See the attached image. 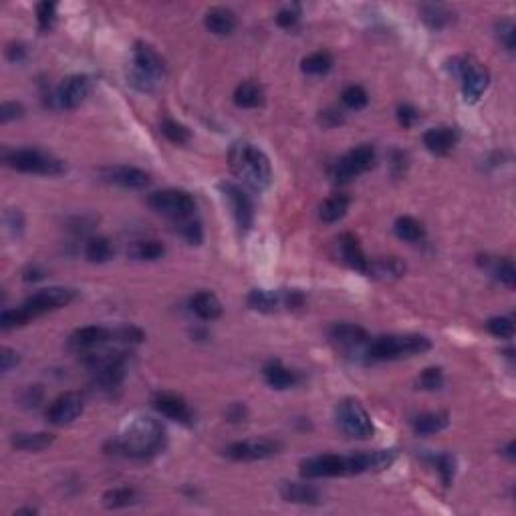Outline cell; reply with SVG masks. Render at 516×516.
I'll return each instance as SVG.
<instances>
[{
    "mask_svg": "<svg viewBox=\"0 0 516 516\" xmlns=\"http://www.w3.org/2000/svg\"><path fill=\"white\" fill-rule=\"evenodd\" d=\"M53 444V436L46 432H36V434H14L12 436V446L24 452H41Z\"/></svg>",
    "mask_w": 516,
    "mask_h": 516,
    "instance_id": "cell-29",
    "label": "cell"
},
{
    "mask_svg": "<svg viewBox=\"0 0 516 516\" xmlns=\"http://www.w3.org/2000/svg\"><path fill=\"white\" fill-rule=\"evenodd\" d=\"M45 274H43V270H39L36 267H33V269H26L24 270V281L26 282H31V281H39V279H43Z\"/></svg>",
    "mask_w": 516,
    "mask_h": 516,
    "instance_id": "cell-58",
    "label": "cell"
},
{
    "mask_svg": "<svg viewBox=\"0 0 516 516\" xmlns=\"http://www.w3.org/2000/svg\"><path fill=\"white\" fill-rule=\"evenodd\" d=\"M56 16V4L55 2H41L36 6V21H39V31L41 33H49L55 24Z\"/></svg>",
    "mask_w": 516,
    "mask_h": 516,
    "instance_id": "cell-42",
    "label": "cell"
},
{
    "mask_svg": "<svg viewBox=\"0 0 516 516\" xmlns=\"http://www.w3.org/2000/svg\"><path fill=\"white\" fill-rule=\"evenodd\" d=\"M4 164L9 168L24 174H39V176H59L65 172V164L51 154L41 149L24 147V149H12L4 154Z\"/></svg>",
    "mask_w": 516,
    "mask_h": 516,
    "instance_id": "cell-5",
    "label": "cell"
},
{
    "mask_svg": "<svg viewBox=\"0 0 516 516\" xmlns=\"http://www.w3.org/2000/svg\"><path fill=\"white\" fill-rule=\"evenodd\" d=\"M147 204L152 206V210L168 216L172 220H182V218H190L196 212V202L188 192L184 190H159L154 192Z\"/></svg>",
    "mask_w": 516,
    "mask_h": 516,
    "instance_id": "cell-9",
    "label": "cell"
},
{
    "mask_svg": "<svg viewBox=\"0 0 516 516\" xmlns=\"http://www.w3.org/2000/svg\"><path fill=\"white\" fill-rule=\"evenodd\" d=\"M422 19L432 29H442L452 21V14H450L448 9H444L440 4H427V6H422Z\"/></svg>",
    "mask_w": 516,
    "mask_h": 516,
    "instance_id": "cell-37",
    "label": "cell"
},
{
    "mask_svg": "<svg viewBox=\"0 0 516 516\" xmlns=\"http://www.w3.org/2000/svg\"><path fill=\"white\" fill-rule=\"evenodd\" d=\"M397 121H400V125L402 127H405V129H410L412 125L420 119V113H417V109L415 107H412V105H407V103H404V105H400L397 107Z\"/></svg>",
    "mask_w": 516,
    "mask_h": 516,
    "instance_id": "cell-49",
    "label": "cell"
},
{
    "mask_svg": "<svg viewBox=\"0 0 516 516\" xmlns=\"http://www.w3.org/2000/svg\"><path fill=\"white\" fill-rule=\"evenodd\" d=\"M31 321L33 319L26 314L23 307H19V309H11V311H2V314H0V329L2 331H11V329H16V327L26 325Z\"/></svg>",
    "mask_w": 516,
    "mask_h": 516,
    "instance_id": "cell-40",
    "label": "cell"
},
{
    "mask_svg": "<svg viewBox=\"0 0 516 516\" xmlns=\"http://www.w3.org/2000/svg\"><path fill=\"white\" fill-rule=\"evenodd\" d=\"M77 299V291L69 289V287H49V289H41L34 294H31L21 307H23L26 314L31 319H36L41 314L49 313V311H56L63 309Z\"/></svg>",
    "mask_w": 516,
    "mask_h": 516,
    "instance_id": "cell-8",
    "label": "cell"
},
{
    "mask_svg": "<svg viewBox=\"0 0 516 516\" xmlns=\"http://www.w3.org/2000/svg\"><path fill=\"white\" fill-rule=\"evenodd\" d=\"M297 21H299V12L294 11V9H282V11L277 14V23H279V26H282V29H291V26L297 24Z\"/></svg>",
    "mask_w": 516,
    "mask_h": 516,
    "instance_id": "cell-53",
    "label": "cell"
},
{
    "mask_svg": "<svg viewBox=\"0 0 516 516\" xmlns=\"http://www.w3.org/2000/svg\"><path fill=\"white\" fill-rule=\"evenodd\" d=\"M226 415H228L232 422H240V420L244 422V417H247V407H244L242 404H232Z\"/></svg>",
    "mask_w": 516,
    "mask_h": 516,
    "instance_id": "cell-57",
    "label": "cell"
},
{
    "mask_svg": "<svg viewBox=\"0 0 516 516\" xmlns=\"http://www.w3.org/2000/svg\"><path fill=\"white\" fill-rule=\"evenodd\" d=\"M436 468H438L440 476H442V482L444 486H450L454 480V474H456V460L452 454H440L436 458Z\"/></svg>",
    "mask_w": 516,
    "mask_h": 516,
    "instance_id": "cell-46",
    "label": "cell"
},
{
    "mask_svg": "<svg viewBox=\"0 0 516 516\" xmlns=\"http://www.w3.org/2000/svg\"><path fill=\"white\" fill-rule=\"evenodd\" d=\"M83 407H85L83 395L77 392H67L59 395L46 410V420L53 426H67L83 414Z\"/></svg>",
    "mask_w": 516,
    "mask_h": 516,
    "instance_id": "cell-13",
    "label": "cell"
},
{
    "mask_svg": "<svg viewBox=\"0 0 516 516\" xmlns=\"http://www.w3.org/2000/svg\"><path fill=\"white\" fill-rule=\"evenodd\" d=\"M113 337H117V341H124V343H139L144 341V333L135 327H121L117 331H113Z\"/></svg>",
    "mask_w": 516,
    "mask_h": 516,
    "instance_id": "cell-50",
    "label": "cell"
},
{
    "mask_svg": "<svg viewBox=\"0 0 516 516\" xmlns=\"http://www.w3.org/2000/svg\"><path fill=\"white\" fill-rule=\"evenodd\" d=\"M228 166L236 178L252 190H264L272 182V168L267 154L250 142H236L228 152Z\"/></svg>",
    "mask_w": 516,
    "mask_h": 516,
    "instance_id": "cell-2",
    "label": "cell"
},
{
    "mask_svg": "<svg viewBox=\"0 0 516 516\" xmlns=\"http://www.w3.org/2000/svg\"><path fill=\"white\" fill-rule=\"evenodd\" d=\"M24 56H26V49H24V45H9V49H6V59L11 61V63H21L23 61Z\"/></svg>",
    "mask_w": 516,
    "mask_h": 516,
    "instance_id": "cell-56",
    "label": "cell"
},
{
    "mask_svg": "<svg viewBox=\"0 0 516 516\" xmlns=\"http://www.w3.org/2000/svg\"><path fill=\"white\" fill-rule=\"evenodd\" d=\"M496 36L498 41L506 46V51H515V41H516V29L515 23L510 19H505L500 23H496Z\"/></svg>",
    "mask_w": 516,
    "mask_h": 516,
    "instance_id": "cell-45",
    "label": "cell"
},
{
    "mask_svg": "<svg viewBox=\"0 0 516 516\" xmlns=\"http://www.w3.org/2000/svg\"><path fill=\"white\" fill-rule=\"evenodd\" d=\"M458 144V132L448 125H440V127H432L424 134V146L427 152L436 154V156H446L450 149Z\"/></svg>",
    "mask_w": 516,
    "mask_h": 516,
    "instance_id": "cell-18",
    "label": "cell"
},
{
    "mask_svg": "<svg viewBox=\"0 0 516 516\" xmlns=\"http://www.w3.org/2000/svg\"><path fill=\"white\" fill-rule=\"evenodd\" d=\"M4 226H6V230H9L12 236H21L24 228L23 214L19 212V210H14V208L6 210V212H4Z\"/></svg>",
    "mask_w": 516,
    "mask_h": 516,
    "instance_id": "cell-47",
    "label": "cell"
},
{
    "mask_svg": "<svg viewBox=\"0 0 516 516\" xmlns=\"http://www.w3.org/2000/svg\"><path fill=\"white\" fill-rule=\"evenodd\" d=\"M331 67H333V56L327 51H319V53L304 56L301 63V69L307 75H325L331 71Z\"/></svg>",
    "mask_w": 516,
    "mask_h": 516,
    "instance_id": "cell-34",
    "label": "cell"
},
{
    "mask_svg": "<svg viewBox=\"0 0 516 516\" xmlns=\"http://www.w3.org/2000/svg\"><path fill=\"white\" fill-rule=\"evenodd\" d=\"M373 162H375V147L371 144H361L337 162L333 168V178L337 184H349L359 174L367 172L373 166Z\"/></svg>",
    "mask_w": 516,
    "mask_h": 516,
    "instance_id": "cell-10",
    "label": "cell"
},
{
    "mask_svg": "<svg viewBox=\"0 0 516 516\" xmlns=\"http://www.w3.org/2000/svg\"><path fill=\"white\" fill-rule=\"evenodd\" d=\"M486 329L492 333L494 337H500V339H510L515 335V321L508 319V317H494L486 323Z\"/></svg>",
    "mask_w": 516,
    "mask_h": 516,
    "instance_id": "cell-44",
    "label": "cell"
},
{
    "mask_svg": "<svg viewBox=\"0 0 516 516\" xmlns=\"http://www.w3.org/2000/svg\"><path fill=\"white\" fill-rule=\"evenodd\" d=\"M14 515H36V508H19Z\"/></svg>",
    "mask_w": 516,
    "mask_h": 516,
    "instance_id": "cell-60",
    "label": "cell"
},
{
    "mask_svg": "<svg viewBox=\"0 0 516 516\" xmlns=\"http://www.w3.org/2000/svg\"><path fill=\"white\" fill-rule=\"evenodd\" d=\"M337 426L341 427V432L355 440H367L373 436V422L369 414L357 400H343L337 405L335 410Z\"/></svg>",
    "mask_w": 516,
    "mask_h": 516,
    "instance_id": "cell-7",
    "label": "cell"
},
{
    "mask_svg": "<svg viewBox=\"0 0 516 516\" xmlns=\"http://www.w3.org/2000/svg\"><path fill=\"white\" fill-rule=\"evenodd\" d=\"M162 134L166 135L172 144H178V146L190 142V132H188V127L178 124V121H174V119H166V121L162 124Z\"/></svg>",
    "mask_w": 516,
    "mask_h": 516,
    "instance_id": "cell-41",
    "label": "cell"
},
{
    "mask_svg": "<svg viewBox=\"0 0 516 516\" xmlns=\"http://www.w3.org/2000/svg\"><path fill=\"white\" fill-rule=\"evenodd\" d=\"M494 277L498 279V281L506 284L508 289H515L516 287V269H515V262L510 260V258H500V260H496L494 262Z\"/></svg>",
    "mask_w": 516,
    "mask_h": 516,
    "instance_id": "cell-39",
    "label": "cell"
},
{
    "mask_svg": "<svg viewBox=\"0 0 516 516\" xmlns=\"http://www.w3.org/2000/svg\"><path fill=\"white\" fill-rule=\"evenodd\" d=\"M24 113V107L21 103L16 101H4L0 105V121L2 124H9L14 119H21Z\"/></svg>",
    "mask_w": 516,
    "mask_h": 516,
    "instance_id": "cell-48",
    "label": "cell"
},
{
    "mask_svg": "<svg viewBox=\"0 0 516 516\" xmlns=\"http://www.w3.org/2000/svg\"><path fill=\"white\" fill-rule=\"evenodd\" d=\"M164 73H166V63L157 55L156 49L146 43H135L134 69L129 73V83L135 89L152 91L157 81L164 77Z\"/></svg>",
    "mask_w": 516,
    "mask_h": 516,
    "instance_id": "cell-4",
    "label": "cell"
},
{
    "mask_svg": "<svg viewBox=\"0 0 516 516\" xmlns=\"http://www.w3.org/2000/svg\"><path fill=\"white\" fill-rule=\"evenodd\" d=\"M341 101L345 107L349 109H355V111H359L363 109L367 103H369V97H367V91L363 89L361 85H349L343 89L341 93Z\"/></svg>",
    "mask_w": 516,
    "mask_h": 516,
    "instance_id": "cell-35",
    "label": "cell"
},
{
    "mask_svg": "<svg viewBox=\"0 0 516 516\" xmlns=\"http://www.w3.org/2000/svg\"><path fill=\"white\" fill-rule=\"evenodd\" d=\"M166 446V430L156 417L142 415L127 424L125 430L113 440L115 454H124L127 458H152Z\"/></svg>",
    "mask_w": 516,
    "mask_h": 516,
    "instance_id": "cell-1",
    "label": "cell"
},
{
    "mask_svg": "<svg viewBox=\"0 0 516 516\" xmlns=\"http://www.w3.org/2000/svg\"><path fill=\"white\" fill-rule=\"evenodd\" d=\"M234 103L238 107H244V109L258 107L262 103V89L252 81L240 83L234 91Z\"/></svg>",
    "mask_w": 516,
    "mask_h": 516,
    "instance_id": "cell-31",
    "label": "cell"
},
{
    "mask_svg": "<svg viewBox=\"0 0 516 516\" xmlns=\"http://www.w3.org/2000/svg\"><path fill=\"white\" fill-rule=\"evenodd\" d=\"M21 363V355L14 351V349H9L4 347L0 351V369L4 371V373H9L12 367H16Z\"/></svg>",
    "mask_w": 516,
    "mask_h": 516,
    "instance_id": "cell-51",
    "label": "cell"
},
{
    "mask_svg": "<svg viewBox=\"0 0 516 516\" xmlns=\"http://www.w3.org/2000/svg\"><path fill=\"white\" fill-rule=\"evenodd\" d=\"M281 496L282 500L292 502V505H319L321 502L319 488L304 482H282Z\"/></svg>",
    "mask_w": 516,
    "mask_h": 516,
    "instance_id": "cell-20",
    "label": "cell"
},
{
    "mask_svg": "<svg viewBox=\"0 0 516 516\" xmlns=\"http://www.w3.org/2000/svg\"><path fill=\"white\" fill-rule=\"evenodd\" d=\"M190 307L192 311L198 314L200 319H204V321H214V319H218L222 314V304L218 301V297L208 291L196 292L192 297Z\"/></svg>",
    "mask_w": 516,
    "mask_h": 516,
    "instance_id": "cell-24",
    "label": "cell"
},
{
    "mask_svg": "<svg viewBox=\"0 0 516 516\" xmlns=\"http://www.w3.org/2000/svg\"><path fill=\"white\" fill-rule=\"evenodd\" d=\"M515 448H516V444L515 442H508V446H506V456L510 458V460H515Z\"/></svg>",
    "mask_w": 516,
    "mask_h": 516,
    "instance_id": "cell-59",
    "label": "cell"
},
{
    "mask_svg": "<svg viewBox=\"0 0 516 516\" xmlns=\"http://www.w3.org/2000/svg\"><path fill=\"white\" fill-rule=\"evenodd\" d=\"M393 230H395V234L397 238H402L405 242H420L422 238H424V226L420 224L415 218L412 216H402V218H397L395 220V224H393Z\"/></svg>",
    "mask_w": 516,
    "mask_h": 516,
    "instance_id": "cell-33",
    "label": "cell"
},
{
    "mask_svg": "<svg viewBox=\"0 0 516 516\" xmlns=\"http://www.w3.org/2000/svg\"><path fill=\"white\" fill-rule=\"evenodd\" d=\"M262 375H264V379H267L270 387H274V390H289V387L297 385V382H299V375L289 369V367H284L281 361L267 363L264 369H262Z\"/></svg>",
    "mask_w": 516,
    "mask_h": 516,
    "instance_id": "cell-23",
    "label": "cell"
},
{
    "mask_svg": "<svg viewBox=\"0 0 516 516\" xmlns=\"http://www.w3.org/2000/svg\"><path fill=\"white\" fill-rule=\"evenodd\" d=\"M204 24L210 33L218 34V36H228L234 33L236 29V14L230 9L224 6H216L210 9L204 16Z\"/></svg>",
    "mask_w": 516,
    "mask_h": 516,
    "instance_id": "cell-21",
    "label": "cell"
},
{
    "mask_svg": "<svg viewBox=\"0 0 516 516\" xmlns=\"http://www.w3.org/2000/svg\"><path fill=\"white\" fill-rule=\"evenodd\" d=\"M109 339H113V331L105 329V327H81V329H77L73 335L69 337V347L83 353V351H91V349L99 347L103 343H107Z\"/></svg>",
    "mask_w": 516,
    "mask_h": 516,
    "instance_id": "cell-16",
    "label": "cell"
},
{
    "mask_svg": "<svg viewBox=\"0 0 516 516\" xmlns=\"http://www.w3.org/2000/svg\"><path fill=\"white\" fill-rule=\"evenodd\" d=\"M41 400H43V392L39 390V385H34V387H29L24 392L23 405H26V407H39Z\"/></svg>",
    "mask_w": 516,
    "mask_h": 516,
    "instance_id": "cell-54",
    "label": "cell"
},
{
    "mask_svg": "<svg viewBox=\"0 0 516 516\" xmlns=\"http://www.w3.org/2000/svg\"><path fill=\"white\" fill-rule=\"evenodd\" d=\"M101 178L105 182H111L124 188L132 190H142L149 184V174L144 169L134 168V166H113V168H103Z\"/></svg>",
    "mask_w": 516,
    "mask_h": 516,
    "instance_id": "cell-15",
    "label": "cell"
},
{
    "mask_svg": "<svg viewBox=\"0 0 516 516\" xmlns=\"http://www.w3.org/2000/svg\"><path fill=\"white\" fill-rule=\"evenodd\" d=\"M220 192H222L224 200L230 206V210H232V216H234L238 228L242 232H248L252 228V222H254V204L250 200V196L240 186L230 184V182H222L220 184Z\"/></svg>",
    "mask_w": 516,
    "mask_h": 516,
    "instance_id": "cell-12",
    "label": "cell"
},
{
    "mask_svg": "<svg viewBox=\"0 0 516 516\" xmlns=\"http://www.w3.org/2000/svg\"><path fill=\"white\" fill-rule=\"evenodd\" d=\"M174 224H176V230H178L190 244H200V242H202V224H200L198 220H194V216L182 218V220H174Z\"/></svg>",
    "mask_w": 516,
    "mask_h": 516,
    "instance_id": "cell-36",
    "label": "cell"
},
{
    "mask_svg": "<svg viewBox=\"0 0 516 516\" xmlns=\"http://www.w3.org/2000/svg\"><path fill=\"white\" fill-rule=\"evenodd\" d=\"M442 383H444V373L440 367H427L417 377V387L426 390V392H436L442 387Z\"/></svg>",
    "mask_w": 516,
    "mask_h": 516,
    "instance_id": "cell-43",
    "label": "cell"
},
{
    "mask_svg": "<svg viewBox=\"0 0 516 516\" xmlns=\"http://www.w3.org/2000/svg\"><path fill=\"white\" fill-rule=\"evenodd\" d=\"M132 254L139 260H157L166 254V247L159 240H144V242L135 244Z\"/></svg>",
    "mask_w": 516,
    "mask_h": 516,
    "instance_id": "cell-38",
    "label": "cell"
},
{
    "mask_svg": "<svg viewBox=\"0 0 516 516\" xmlns=\"http://www.w3.org/2000/svg\"><path fill=\"white\" fill-rule=\"evenodd\" d=\"M331 339L343 347H357L361 343H365L369 337L363 327L353 325V323H337L331 329Z\"/></svg>",
    "mask_w": 516,
    "mask_h": 516,
    "instance_id": "cell-26",
    "label": "cell"
},
{
    "mask_svg": "<svg viewBox=\"0 0 516 516\" xmlns=\"http://www.w3.org/2000/svg\"><path fill=\"white\" fill-rule=\"evenodd\" d=\"M339 248H341V257L345 260V264L357 270L361 274H367L369 269V258L363 254L359 240L353 234H343L339 240Z\"/></svg>",
    "mask_w": 516,
    "mask_h": 516,
    "instance_id": "cell-19",
    "label": "cell"
},
{
    "mask_svg": "<svg viewBox=\"0 0 516 516\" xmlns=\"http://www.w3.org/2000/svg\"><path fill=\"white\" fill-rule=\"evenodd\" d=\"M139 494L129 486H121V488H111L103 494V506L109 510H117V508H125L137 502Z\"/></svg>",
    "mask_w": 516,
    "mask_h": 516,
    "instance_id": "cell-30",
    "label": "cell"
},
{
    "mask_svg": "<svg viewBox=\"0 0 516 516\" xmlns=\"http://www.w3.org/2000/svg\"><path fill=\"white\" fill-rule=\"evenodd\" d=\"M319 121L323 124V127H335V125H341L345 121V117H343V113L339 111V109H325V111H321L319 115Z\"/></svg>",
    "mask_w": 516,
    "mask_h": 516,
    "instance_id": "cell-52",
    "label": "cell"
},
{
    "mask_svg": "<svg viewBox=\"0 0 516 516\" xmlns=\"http://www.w3.org/2000/svg\"><path fill=\"white\" fill-rule=\"evenodd\" d=\"M349 210V196L345 194H333L331 198H327L325 202L321 204L319 208V218L327 222V224H333L337 220H341Z\"/></svg>",
    "mask_w": 516,
    "mask_h": 516,
    "instance_id": "cell-28",
    "label": "cell"
},
{
    "mask_svg": "<svg viewBox=\"0 0 516 516\" xmlns=\"http://www.w3.org/2000/svg\"><path fill=\"white\" fill-rule=\"evenodd\" d=\"M405 264L397 257H385L377 258L369 262V269L367 274L375 277V279H382V281H395L400 277H404Z\"/></svg>",
    "mask_w": 516,
    "mask_h": 516,
    "instance_id": "cell-25",
    "label": "cell"
},
{
    "mask_svg": "<svg viewBox=\"0 0 516 516\" xmlns=\"http://www.w3.org/2000/svg\"><path fill=\"white\" fill-rule=\"evenodd\" d=\"M91 91V81L85 75H71L63 79L55 91V101L63 109H75L87 99Z\"/></svg>",
    "mask_w": 516,
    "mask_h": 516,
    "instance_id": "cell-14",
    "label": "cell"
},
{
    "mask_svg": "<svg viewBox=\"0 0 516 516\" xmlns=\"http://www.w3.org/2000/svg\"><path fill=\"white\" fill-rule=\"evenodd\" d=\"M281 448V442H277V440H244V442L230 444V446L224 450V456L236 462L267 460V458H272L274 454H279Z\"/></svg>",
    "mask_w": 516,
    "mask_h": 516,
    "instance_id": "cell-11",
    "label": "cell"
},
{
    "mask_svg": "<svg viewBox=\"0 0 516 516\" xmlns=\"http://www.w3.org/2000/svg\"><path fill=\"white\" fill-rule=\"evenodd\" d=\"M405 166H407V156L404 152H393L392 154V168L395 176H402L405 172Z\"/></svg>",
    "mask_w": 516,
    "mask_h": 516,
    "instance_id": "cell-55",
    "label": "cell"
},
{
    "mask_svg": "<svg viewBox=\"0 0 516 516\" xmlns=\"http://www.w3.org/2000/svg\"><path fill=\"white\" fill-rule=\"evenodd\" d=\"M450 424L448 414L444 412H432V414H422L414 420V430L417 436H432L446 430Z\"/></svg>",
    "mask_w": 516,
    "mask_h": 516,
    "instance_id": "cell-27",
    "label": "cell"
},
{
    "mask_svg": "<svg viewBox=\"0 0 516 516\" xmlns=\"http://www.w3.org/2000/svg\"><path fill=\"white\" fill-rule=\"evenodd\" d=\"M154 410L159 412L162 415H166L174 422H182V424H188L192 420V412L188 404L182 400L180 395H174V393H157L152 400Z\"/></svg>",
    "mask_w": 516,
    "mask_h": 516,
    "instance_id": "cell-17",
    "label": "cell"
},
{
    "mask_svg": "<svg viewBox=\"0 0 516 516\" xmlns=\"http://www.w3.org/2000/svg\"><path fill=\"white\" fill-rule=\"evenodd\" d=\"M432 349V341L424 335H385L377 337L367 349V357L373 361H392L414 357Z\"/></svg>",
    "mask_w": 516,
    "mask_h": 516,
    "instance_id": "cell-3",
    "label": "cell"
},
{
    "mask_svg": "<svg viewBox=\"0 0 516 516\" xmlns=\"http://www.w3.org/2000/svg\"><path fill=\"white\" fill-rule=\"evenodd\" d=\"M248 307L260 311V313H274L277 309L287 307L284 304V289L282 291H264V289H254L248 294Z\"/></svg>",
    "mask_w": 516,
    "mask_h": 516,
    "instance_id": "cell-22",
    "label": "cell"
},
{
    "mask_svg": "<svg viewBox=\"0 0 516 516\" xmlns=\"http://www.w3.org/2000/svg\"><path fill=\"white\" fill-rule=\"evenodd\" d=\"M85 257L89 262H107L113 257V244L105 238V236H95L89 238L87 244H85Z\"/></svg>",
    "mask_w": 516,
    "mask_h": 516,
    "instance_id": "cell-32",
    "label": "cell"
},
{
    "mask_svg": "<svg viewBox=\"0 0 516 516\" xmlns=\"http://www.w3.org/2000/svg\"><path fill=\"white\" fill-rule=\"evenodd\" d=\"M452 75L462 81V93L468 103H476L490 85V73L482 63L474 61L472 56H456L448 63Z\"/></svg>",
    "mask_w": 516,
    "mask_h": 516,
    "instance_id": "cell-6",
    "label": "cell"
}]
</instances>
